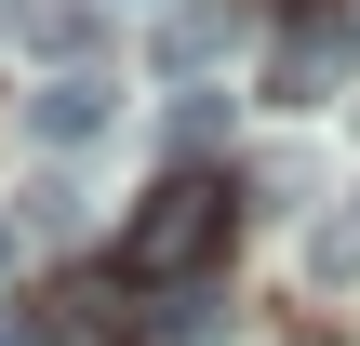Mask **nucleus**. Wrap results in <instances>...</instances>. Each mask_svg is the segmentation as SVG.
I'll use <instances>...</instances> for the list:
<instances>
[{"mask_svg": "<svg viewBox=\"0 0 360 346\" xmlns=\"http://www.w3.org/2000/svg\"><path fill=\"white\" fill-rule=\"evenodd\" d=\"M227 227H240V187H227L214 160H174V173L120 213V253H107V267H120L134 293H187V280L227 253Z\"/></svg>", "mask_w": 360, "mask_h": 346, "instance_id": "obj_1", "label": "nucleus"}, {"mask_svg": "<svg viewBox=\"0 0 360 346\" xmlns=\"http://www.w3.org/2000/svg\"><path fill=\"white\" fill-rule=\"evenodd\" d=\"M347 67H360V0H307L294 40H281V67H267V93H281V107H321Z\"/></svg>", "mask_w": 360, "mask_h": 346, "instance_id": "obj_2", "label": "nucleus"}, {"mask_svg": "<svg viewBox=\"0 0 360 346\" xmlns=\"http://www.w3.org/2000/svg\"><path fill=\"white\" fill-rule=\"evenodd\" d=\"M107 120H120V80H107V67H53V80L27 93V133H40V147H94Z\"/></svg>", "mask_w": 360, "mask_h": 346, "instance_id": "obj_3", "label": "nucleus"}, {"mask_svg": "<svg viewBox=\"0 0 360 346\" xmlns=\"http://www.w3.org/2000/svg\"><path fill=\"white\" fill-rule=\"evenodd\" d=\"M120 293H134L120 267H94V280H67V293L40 307V320H53V346H134V307H120Z\"/></svg>", "mask_w": 360, "mask_h": 346, "instance_id": "obj_4", "label": "nucleus"}, {"mask_svg": "<svg viewBox=\"0 0 360 346\" xmlns=\"http://www.w3.org/2000/svg\"><path fill=\"white\" fill-rule=\"evenodd\" d=\"M13 40H27L40 67H80V53L107 40V0H27V13H13Z\"/></svg>", "mask_w": 360, "mask_h": 346, "instance_id": "obj_5", "label": "nucleus"}, {"mask_svg": "<svg viewBox=\"0 0 360 346\" xmlns=\"http://www.w3.org/2000/svg\"><path fill=\"white\" fill-rule=\"evenodd\" d=\"M347 267H360V200L334 213V227H307V280H347Z\"/></svg>", "mask_w": 360, "mask_h": 346, "instance_id": "obj_6", "label": "nucleus"}, {"mask_svg": "<svg viewBox=\"0 0 360 346\" xmlns=\"http://www.w3.org/2000/svg\"><path fill=\"white\" fill-rule=\"evenodd\" d=\"M214 133H227V107H214V93H187V107H174V160H200Z\"/></svg>", "mask_w": 360, "mask_h": 346, "instance_id": "obj_7", "label": "nucleus"}, {"mask_svg": "<svg viewBox=\"0 0 360 346\" xmlns=\"http://www.w3.org/2000/svg\"><path fill=\"white\" fill-rule=\"evenodd\" d=\"M0 346H53V320H40V307H13V320H0Z\"/></svg>", "mask_w": 360, "mask_h": 346, "instance_id": "obj_8", "label": "nucleus"}, {"mask_svg": "<svg viewBox=\"0 0 360 346\" xmlns=\"http://www.w3.org/2000/svg\"><path fill=\"white\" fill-rule=\"evenodd\" d=\"M0 267H13V213H0Z\"/></svg>", "mask_w": 360, "mask_h": 346, "instance_id": "obj_9", "label": "nucleus"}]
</instances>
